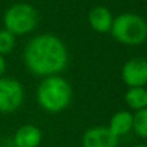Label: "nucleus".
Segmentation results:
<instances>
[{"label": "nucleus", "instance_id": "nucleus-3", "mask_svg": "<svg viewBox=\"0 0 147 147\" xmlns=\"http://www.w3.org/2000/svg\"><path fill=\"white\" fill-rule=\"evenodd\" d=\"M109 33L120 45L130 47L141 46L147 40V21L137 13H121L113 18Z\"/></svg>", "mask_w": 147, "mask_h": 147}, {"label": "nucleus", "instance_id": "nucleus-15", "mask_svg": "<svg viewBox=\"0 0 147 147\" xmlns=\"http://www.w3.org/2000/svg\"><path fill=\"white\" fill-rule=\"evenodd\" d=\"M133 147H147V144H136V146Z\"/></svg>", "mask_w": 147, "mask_h": 147}, {"label": "nucleus", "instance_id": "nucleus-12", "mask_svg": "<svg viewBox=\"0 0 147 147\" xmlns=\"http://www.w3.org/2000/svg\"><path fill=\"white\" fill-rule=\"evenodd\" d=\"M133 130L141 138H147V108L133 115Z\"/></svg>", "mask_w": 147, "mask_h": 147}, {"label": "nucleus", "instance_id": "nucleus-11", "mask_svg": "<svg viewBox=\"0 0 147 147\" xmlns=\"http://www.w3.org/2000/svg\"><path fill=\"white\" fill-rule=\"evenodd\" d=\"M125 103L134 111L147 108V89L146 87H129L125 92Z\"/></svg>", "mask_w": 147, "mask_h": 147}, {"label": "nucleus", "instance_id": "nucleus-5", "mask_svg": "<svg viewBox=\"0 0 147 147\" xmlns=\"http://www.w3.org/2000/svg\"><path fill=\"white\" fill-rule=\"evenodd\" d=\"M25 90L22 83L12 77L0 78V113H12L22 106Z\"/></svg>", "mask_w": 147, "mask_h": 147}, {"label": "nucleus", "instance_id": "nucleus-10", "mask_svg": "<svg viewBox=\"0 0 147 147\" xmlns=\"http://www.w3.org/2000/svg\"><path fill=\"white\" fill-rule=\"evenodd\" d=\"M108 129L119 138L128 134L130 130H133V113L125 109L117 111L109 120Z\"/></svg>", "mask_w": 147, "mask_h": 147}, {"label": "nucleus", "instance_id": "nucleus-14", "mask_svg": "<svg viewBox=\"0 0 147 147\" xmlns=\"http://www.w3.org/2000/svg\"><path fill=\"white\" fill-rule=\"evenodd\" d=\"M7 70V63H5V59L4 56L0 55V78L4 77V73Z\"/></svg>", "mask_w": 147, "mask_h": 147}, {"label": "nucleus", "instance_id": "nucleus-2", "mask_svg": "<svg viewBox=\"0 0 147 147\" xmlns=\"http://www.w3.org/2000/svg\"><path fill=\"white\" fill-rule=\"evenodd\" d=\"M73 89L69 81L60 74L42 78L36 89V102L43 111L59 113L70 106Z\"/></svg>", "mask_w": 147, "mask_h": 147}, {"label": "nucleus", "instance_id": "nucleus-6", "mask_svg": "<svg viewBox=\"0 0 147 147\" xmlns=\"http://www.w3.org/2000/svg\"><path fill=\"white\" fill-rule=\"evenodd\" d=\"M121 80L128 87H144L147 85V59L131 57L121 68Z\"/></svg>", "mask_w": 147, "mask_h": 147}, {"label": "nucleus", "instance_id": "nucleus-13", "mask_svg": "<svg viewBox=\"0 0 147 147\" xmlns=\"http://www.w3.org/2000/svg\"><path fill=\"white\" fill-rule=\"evenodd\" d=\"M16 47V36L5 29H0V55H9Z\"/></svg>", "mask_w": 147, "mask_h": 147}, {"label": "nucleus", "instance_id": "nucleus-7", "mask_svg": "<svg viewBox=\"0 0 147 147\" xmlns=\"http://www.w3.org/2000/svg\"><path fill=\"white\" fill-rule=\"evenodd\" d=\"M119 137H116L108 126H94L87 129L82 136V147H117Z\"/></svg>", "mask_w": 147, "mask_h": 147}, {"label": "nucleus", "instance_id": "nucleus-1", "mask_svg": "<svg viewBox=\"0 0 147 147\" xmlns=\"http://www.w3.org/2000/svg\"><path fill=\"white\" fill-rule=\"evenodd\" d=\"M24 63L31 74L45 78L60 74L69 63V53L59 36L50 33L38 34L26 43Z\"/></svg>", "mask_w": 147, "mask_h": 147}, {"label": "nucleus", "instance_id": "nucleus-9", "mask_svg": "<svg viewBox=\"0 0 147 147\" xmlns=\"http://www.w3.org/2000/svg\"><path fill=\"white\" fill-rule=\"evenodd\" d=\"M42 138L43 136L38 126L26 124L16 130L13 136V144L16 147H39Z\"/></svg>", "mask_w": 147, "mask_h": 147}, {"label": "nucleus", "instance_id": "nucleus-8", "mask_svg": "<svg viewBox=\"0 0 147 147\" xmlns=\"http://www.w3.org/2000/svg\"><path fill=\"white\" fill-rule=\"evenodd\" d=\"M113 14L107 7L98 5L90 11L89 13V25L95 33L107 34L111 31L113 24Z\"/></svg>", "mask_w": 147, "mask_h": 147}, {"label": "nucleus", "instance_id": "nucleus-4", "mask_svg": "<svg viewBox=\"0 0 147 147\" xmlns=\"http://www.w3.org/2000/svg\"><path fill=\"white\" fill-rule=\"evenodd\" d=\"M39 16L36 9L29 3L12 4L4 12L3 24L4 29L14 36L28 35L38 26Z\"/></svg>", "mask_w": 147, "mask_h": 147}]
</instances>
